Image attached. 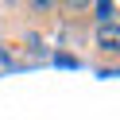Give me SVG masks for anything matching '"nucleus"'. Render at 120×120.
I'll list each match as a JSON object with an SVG mask.
<instances>
[{"mask_svg":"<svg viewBox=\"0 0 120 120\" xmlns=\"http://www.w3.org/2000/svg\"><path fill=\"white\" fill-rule=\"evenodd\" d=\"M89 12H93V23L97 27H116V0H105V4H89Z\"/></svg>","mask_w":120,"mask_h":120,"instance_id":"nucleus-2","label":"nucleus"},{"mask_svg":"<svg viewBox=\"0 0 120 120\" xmlns=\"http://www.w3.org/2000/svg\"><path fill=\"white\" fill-rule=\"evenodd\" d=\"M93 47L101 50V54L116 58V50H120V31H116V27H93Z\"/></svg>","mask_w":120,"mask_h":120,"instance_id":"nucleus-1","label":"nucleus"}]
</instances>
